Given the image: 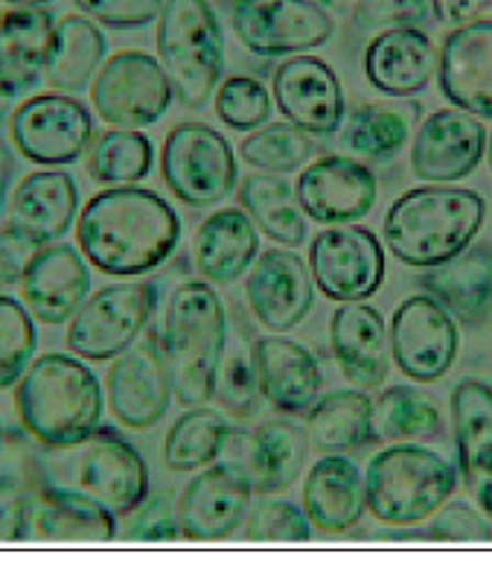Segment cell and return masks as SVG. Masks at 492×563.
Wrapping results in <instances>:
<instances>
[{"label":"cell","mask_w":492,"mask_h":563,"mask_svg":"<svg viewBox=\"0 0 492 563\" xmlns=\"http://www.w3.org/2000/svg\"><path fill=\"white\" fill-rule=\"evenodd\" d=\"M181 240V219L155 190L134 185L91 196L76 219V245L93 269L141 278L160 269Z\"/></svg>","instance_id":"obj_1"},{"label":"cell","mask_w":492,"mask_h":563,"mask_svg":"<svg viewBox=\"0 0 492 563\" xmlns=\"http://www.w3.org/2000/svg\"><path fill=\"white\" fill-rule=\"evenodd\" d=\"M30 485L79 496L114 517H128L149 496V467L137 446L114 427H93L59 446H38Z\"/></svg>","instance_id":"obj_2"},{"label":"cell","mask_w":492,"mask_h":563,"mask_svg":"<svg viewBox=\"0 0 492 563\" xmlns=\"http://www.w3.org/2000/svg\"><path fill=\"white\" fill-rule=\"evenodd\" d=\"M484 196L467 187L426 185L402 194L382 219L384 249L411 269H434L476 243Z\"/></svg>","instance_id":"obj_3"},{"label":"cell","mask_w":492,"mask_h":563,"mask_svg":"<svg viewBox=\"0 0 492 563\" xmlns=\"http://www.w3.org/2000/svg\"><path fill=\"white\" fill-rule=\"evenodd\" d=\"M227 347V310L210 280H185L164 310L160 351L172 397L181 406H208L216 397L219 365Z\"/></svg>","instance_id":"obj_4"},{"label":"cell","mask_w":492,"mask_h":563,"mask_svg":"<svg viewBox=\"0 0 492 563\" xmlns=\"http://www.w3.org/2000/svg\"><path fill=\"white\" fill-rule=\"evenodd\" d=\"M102 386L79 356L44 353L30 362L15 386V412L21 427L42 446L70 444L100 427Z\"/></svg>","instance_id":"obj_5"},{"label":"cell","mask_w":492,"mask_h":563,"mask_svg":"<svg viewBox=\"0 0 492 563\" xmlns=\"http://www.w3.org/2000/svg\"><path fill=\"white\" fill-rule=\"evenodd\" d=\"M458 488V467L432 446L396 441L376 453L365 473V494L373 520L409 529L428 520Z\"/></svg>","instance_id":"obj_6"},{"label":"cell","mask_w":492,"mask_h":563,"mask_svg":"<svg viewBox=\"0 0 492 563\" xmlns=\"http://www.w3.org/2000/svg\"><path fill=\"white\" fill-rule=\"evenodd\" d=\"M158 62L187 109L216 93L225 70V33L208 0H164L158 15Z\"/></svg>","instance_id":"obj_7"},{"label":"cell","mask_w":492,"mask_h":563,"mask_svg":"<svg viewBox=\"0 0 492 563\" xmlns=\"http://www.w3.org/2000/svg\"><path fill=\"white\" fill-rule=\"evenodd\" d=\"M158 310L155 280H123L85 298L67 324V351L88 362H114L146 333Z\"/></svg>","instance_id":"obj_8"},{"label":"cell","mask_w":492,"mask_h":563,"mask_svg":"<svg viewBox=\"0 0 492 563\" xmlns=\"http://www.w3.org/2000/svg\"><path fill=\"white\" fill-rule=\"evenodd\" d=\"M160 176L187 208H213L231 196L239 167L222 132L208 123H178L160 150Z\"/></svg>","instance_id":"obj_9"},{"label":"cell","mask_w":492,"mask_h":563,"mask_svg":"<svg viewBox=\"0 0 492 563\" xmlns=\"http://www.w3.org/2000/svg\"><path fill=\"white\" fill-rule=\"evenodd\" d=\"M227 12L236 38L259 59L301 56L335 33L333 12L315 0H227Z\"/></svg>","instance_id":"obj_10"},{"label":"cell","mask_w":492,"mask_h":563,"mask_svg":"<svg viewBox=\"0 0 492 563\" xmlns=\"http://www.w3.org/2000/svg\"><path fill=\"white\" fill-rule=\"evenodd\" d=\"M93 114L74 93H35L12 111L9 137L21 158L65 167L82 158L93 141Z\"/></svg>","instance_id":"obj_11"},{"label":"cell","mask_w":492,"mask_h":563,"mask_svg":"<svg viewBox=\"0 0 492 563\" xmlns=\"http://www.w3.org/2000/svg\"><path fill=\"white\" fill-rule=\"evenodd\" d=\"M176 100L167 70L141 51L114 53L91 82L97 118L114 129L155 126Z\"/></svg>","instance_id":"obj_12"},{"label":"cell","mask_w":492,"mask_h":563,"mask_svg":"<svg viewBox=\"0 0 492 563\" xmlns=\"http://www.w3.org/2000/svg\"><path fill=\"white\" fill-rule=\"evenodd\" d=\"M309 272L329 301H368L388 272L384 245L365 225L324 228L309 245Z\"/></svg>","instance_id":"obj_13"},{"label":"cell","mask_w":492,"mask_h":563,"mask_svg":"<svg viewBox=\"0 0 492 563\" xmlns=\"http://www.w3.org/2000/svg\"><path fill=\"white\" fill-rule=\"evenodd\" d=\"M393 365L409 379L437 383L458 360V319L432 295H411L388 324Z\"/></svg>","instance_id":"obj_14"},{"label":"cell","mask_w":492,"mask_h":563,"mask_svg":"<svg viewBox=\"0 0 492 563\" xmlns=\"http://www.w3.org/2000/svg\"><path fill=\"white\" fill-rule=\"evenodd\" d=\"M105 397L111 415L128 429H152L167 415L172 383L158 330L146 328V336L114 360L105 377Z\"/></svg>","instance_id":"obj_15"},{"label":"cell","mask_w":492,"mask_h":563,"mask_svg":"<svg viewBox=\"0 0 492 563\" xmlns=\"http://www.w3.org/2000/svg\"><path fill=\"white\" fill-rule=\"evenodd\" d=\"M277 111L309 135H335L347 118L342 79L317 56H289L271 76Z\"/></svg>","instance_id":"obj_16"},{"label":"cell","mask_w":492,"mask_h":563,"mask_svg":"<svg viewBox=\"0 0 492 563\" xmlns=\"http://www.w3.org/2000/svg\"><path fill=\"white\" fill-rule=\"evenodd\" d=\"M484 123L460 109H440L411 141V173L426 185H455L472 176L487 152Z\"/></svg>","instance_id":"obj_17"},{"label":"cell","mask_w":492,"mask_h":563,"mask_svg":"<svg viewBox=\"0 0 492 563\" xmlns=\"http://www.w3.org/2000/svg\"><path fill=\"white\" fill-rule=\"evenodd\" d=\"M298 202L321 225H350L373 211L379 185L373 169L353 155H321L301 169Z\"/></svg>","instance_id":"obj_18"},{"label":"cell","mask_w":492,"mask_h":563,"mask_svg":"<svg viewBox=\"0 0 492 563\" xmlns=\"http://www.w3.org/2000/svg\"><path fill=\"white\" fill-rule=\"evenodd\" d=\"M250 316L268 333H289L301 324L315 303V284L309 263L292 249H266L245 280Z\"/></svg>","instance_id":"obj_19"},{"label":"cell","mask_w":492,"mask_h":563,"mask_svg":"<svg viewBox=\"0 0 492 563\" xmlns=\"http://www.w3.org/2000/svg\"><path fill=\"white\" fill-rule=\"evenodd\" d=\"M437 82L455 109L492 120V18L455 26L443 38Z\"/></svg>","instance_id":"obj_20"},{"label":"cell","mask_w":492,"mask_h":563,"mask_svg":"<svg viewBox=\"0 0 492 563\" xmlns=\"http://www.w3.org/2000/svg\"><path fill=\"white\" fill-rule=\"evenodd\" d=\"M21 301L35 321L59 328L74 319L91 292V272L70 243L42 245L21 278Z\"/></svg>","instance_id":"obj_21"},{"label":"cell","mask_w":492,"mask_h":563,"mask_svg":"<svg viewBox=\"0 0 492 563\" xmlns=\"http://www.w3.org/2000/svg\"><path fill=\"white\" fill-rule=\"evenodd\" d=\"M254 490L243 479H236L222 462L208 464L204 471L178 496V526L181 538L199 543H216L231 538L245 522Z\"/></svg>","instance_id":"obj_22"},{"label":"cell","mask_w":492,"mask_h":563,"mask_svg":"<svg viewBox=\"0 0 492 563\" xmlns=\"http://www.w3.org/2000/svg\"><path fill=\"white\" fill-rule=\"evenodd\" d=\"M451 423L460 479L492 520V388L481 379L458 383L451 391Z\"/></svg>","instance_id":"obj_23"},{"label":"cell","mask_w":492,"mask_h":563,"mask_svg":"<svg viewBox=\"0 0 492 563\" xmlns=\"http://www.w3.org/2000/svg\"><path fill=\"white\" fill-rule=\"evenodd\" d=\"M437 74V51L426 30L393 26L382 30L365 47V76L391 100H411L432 85Z\"/></svg>","instance_id":"obj_24"},{"label":"cell","mask_w":492,"mask_h":563,"mask_svg":"<svg viewBox=\"0 0 492 563\" xmlns=\"http://www.w3.org/2000/svg\"><path fill=\"white\" fill-rule=\"evenodd\" d=\"M329 351L353 386L373 391L391 368V339L382 312L370 303H342L329 319Z\"/></svg>","instance_id":"obj_25"},{"label":"cell","mask_w":492,"mask_h":563,"mask_svg":"<svg viewBox=\"0 0 492 563\" xmlns=\"http://www.w3.org/2000/svg\"><path fill=\"white\" fill-rule=\"evenodd\" d=\"M79 211V187L59 167L35 169L12 187L7 225L18 228L35 245L59 243Z\"/></svg>","instance_id":"obj_26"},{"label":"cell","mask_w":492,"mask_h":563,"mask_svg":"<svg viewBox=\"0 0 492 563\" xmlns=\"http://www.w3.org/2000/svg\"><path fill=\"white\" fill-rule=\"evenodd\" d=\"M56 21L47 7H12L0 12V93L15 100L42 82L51 59Z\"/></svg>","instance_id":"obj_27"},{"label":"cell","mask_w":492,"mask_h":563,"mask_svg":"<svg viewBox=\"0 0 492 563\" xmlns=\"http://www.w3.org/2000/svg\"><path fill=\"white\" fill-rule=\"evenodd\" d=\"M259 395L283 415H303L321 397V368L306 345L268 333L257 336Z\"/></svg>","instance_id":"obj_28"},{"label":"cell","mask_w":492,"mask_h":563,"mask_svg":"<svg viewBox=\"0 0 492 563\" xmlns=\"http://www.w3.org/2000/svg\"><path fill=\"white\" fill-rule=\"evenodd\" d=\"M303 511L315 529L347 534L368 511L365 476L347 455H321L303 482Z\"/></svg>","instance_id":"obj_29"},{"label":"cell","mask_w":492,"mask_h":563,"mask_svg":"<svg viewBox=\"0 0 492 563\" xmlns=\"http://www.w3.org/2000/svg\"><path fill=\"white\" fill-rule=\"evenodd\" d=\"M423 292L437 298L467 328H481L492 316V249L469 245L458 257L420 275Z\"/></svg>","instance_id":"obj_30"},{"label":"cell","mask_w":492,"mask_h":563,"mask_svg":"<svg viewBox=\"0 0 492 563\" xmlns=\"http://www.w3.org/2000/svg\"><path fill=\"white\" fill-rule=\"evenodd\" d=\"M259 254V228L245 211H213L192 236V263L210 284H234Z\"/></svg>","instance_id":"obj_31"},{"label":"cell","mask_w":492,"mask_h":563,"mask_svg":"<svg viewBox=\"0 0 492 563\" xmlns=\"http://www.w3.org/2000/svg\"><path fill=\"white\" fill-rule=\"evenodd\" d=\"M309 446L317 455H347L376 441L373 400L365 391H329L309 406Z\"/></svg>","instance_id":"obj_32"},{"label":"cell","mask_w":492,"mask_h":563,"mask_svg":"<svg viewBox=\"0 0 492 563\" xmlns=\"http://www.w3.org/2000/svg\"><path fill=\"white\" fill-rule=\"evenodd\" d=\"M105 35L100 24L88 15H65L56 21L51 59H47V82L53 91L82 93L91 88L100 68L105 65Z\"/></svg>","instance_id":"obj_33"},{"label":"cell","mask_w":492,"mask_h":563,"mask_svg":"<svg viewBox=\"0 0 492 563\" xmlns=\"http://www.w3.org/2000/svg\"><path fill=\"white\" fill-rule=\"evenodd\" d=\"M417 114V102H368L344 118L338 143L353 158L391 161L411 141Z\"/></svg>","instance_id":"obj_34"},{"label":"cell","mask_w":492,"mask_h":563,"mask_svg":"<svg viewBox=\"0 0 492 563\" xmlns=\"http://www.w3.org/2000/svg\"><path fill=\"white\" fill-rule=\"evenodd\" d=\"M243 211L254 219L259 234L275 240L277 245L298 249L306 240V213H303L294 185L271 173H250L236 187Z\"/></svg>","instance_id":"obj_35"},{"label":"cell","mask_w":492,"mask_h":563,"mask_svg":"<svg viewBox=\"0 0 492 563\" xmlns=\"http://www.w3.org/2000/svg\"><path fill=\"white\" fill-rule=\"evenodd\" d=\"M33 534L56 543H102L118 534V517L100 505L51 488H33Z\"/></svg>","instance_id":"obj_36"},{"label":"cell","mask_w":492,"mask_h":563,"mask_svg":"<svg viewBox=\"0 0 492 563\" xmlns=\"http://www.w3.org/2000/svg\"><path fill=\"white\" fill-rule=\"evenodd\" d=\"M236 324L227 330V347L219 365L216 397L227 412L245 421L259 406V374H257V336L250 333V321L239 307L234 310Z\"/></svg>","instance_id":"obj_37"},{"label":"cell","mask_w":492,"mask_h":563,"mask_svg":"<svg viewBox=\"0 0 492 563\" xmlns=\"http://www.w3.org/2000/svg\"><path fill=\"white\" fill-rule=\"evenodd\" d=\"M155 146L141 129H114L93 135L85 169L97 185H137L152 173Z\"/></svg>","instance_id":"obj_38"},{"label":"cell","mask_w":492,"mask_h":563,"mask_svg":"<svg viewBox=\"0 0 492 563\" xmlns=\"http://www.w3.org/2000/svg\"><path fill=\"white\" fill-rule=\"evenodd\" d=\"M376 441H434L443 435V415L432 397L411 386H391L373 400Z\"/></svg>","instance_id":"obj_39"},{"label":"cell","mask_w":492,"mask_h":563,"mask_svg":"<svg viewBox=\"0 0 492 563\" xmlns=\"http://www.w3.org/2000/svg\"><path fill=\"white\" fill-rule=\"evenodd\" d=\"M231 423L222 412L210 406H190L167 432L164 462L169 471H201L219 459Z\"/></svg>","instance_id":"obj_40"},{"label":"cell","mask_w":492,"mask_h":563,"mask_svg":"<svg viewBox=\"0 0 492 563\" xmlns=\"http://www.w3.org/2000/svg\"><path fill=\"white\" fill-rule=\"evenodd\" d=\"M315 150V135H309V132H303L301 126H294L289 120L254 129L239 143V155H243L245 164H250L259 173H271V176L301 173L312 161Z\"/></svg>","instance_id":"obj_41"},{"label":"cell","mask_w":492,"mask_h":563,"mask_svg":"<svg viewBox=\"0 0 492 563\" xmlns=\"http://www.w3.org/2000/svg\"><path fill=\"white\" fill-rule=\"evenodd\" d=\"M38 333L33 312L12 295H0V391L18 386L33 362Z\"/></svg>","instance_id":"obj_42"},{"label":"cell","mask_w":492,"mask_h":563,"mask_svg":"<svg viewBox=\"0 0 492 563\" xmlns=\"http://www.w3.org/2000/svg\"><path fill=\"white\" fill-rule=\"evenodd\" d=\"M254 429H257L262 450H266L268 490L271 494L289 490L301 476L306 455L312 453L306 429L292 421H266Z\"/></svg>","instance_id":"obj_43"},{"label":"cell","mask_w":492,"mask_h":563,"mask_svg":"<svg viewBox=\"0 0 492 563\" xmlns=\"http://www.w3.org/2000/svg\"><path fill=\"white\" fill-rule=\"evenodd\" d=\"M216 118L234 132H254L271 118V93L254 76L234 74L222 79L213 93Z\"/></svg>","instance_id":"obj_44"},{"label":"cell","mask_w":492,"mask_h":563,"mask_svg":"<svg viewBox=\"0 0 492 563\" xmlns=\"http://www.w3.org/2000/svg\"><path fill=\"white\" fill-rule=\"evenodd\" d=\"M243 534L254 543H306L312 538V522L301 505L271 499V494H266L250 503Z\"/></svg>","instance_id":"obj_45"},{"label":"cell","mask_w":492,"mask_h":563,"mask_svg":"<svg viewBox=\"0 0 492 563\" xmlns=\"http://www.w3.org/2000/svg\"><path fill=\"white\" fill-rule=\"evenodd\" d=\"M216 462H222L227 471L234 473L236 479H243L254 496H266L268 490V462L262 441H259L257 429L248 427H231L222 444Z\"/></svg>","instance_id":"obj_46"},{"label":"cell","mask_w":492,"mask_h":563,"mask_svg":"<svg viewBox=\"0 0 492 563\" xmlns=\"http://www.w3.org/2000/svg\"><path fill=\"white\" fill-rule=\"evenodd\" d=\"M432 18V0H356L353 24L359 33H382L393 26H420Z\"/></svg>","instance_id":"obj_47"},{"label":"cell","mask_w":492,"mask_h":563,"mask_svg":"<svg viewBox=\"0 0 492 563\" xmlns=\"http://www.w3.org/2000/svg\"><path fill=\"white\" fill-rule=\"evenodd\" d=\"M426 538L443 543H487L492 540V522L469 503H446L432 514Z\"/></svg>","instance_id":"obj_48"},{"label":"cell","mask_w":492,"mask_h":563,"mask_svg":"<svg viewBox=\"0 0 492 563\" xmlns=\"http://www.w3.org/2000/svg\"><path fill=\"white\" fill-rule=\"evenodd\" d=\"M76 9L109 30H143L158 21L164 0H74Z\"/></svg>","instance_id":"obj_49"},{"label":"cell","mask_w":492,"mask_h":563,"mask_svg":"<svg viewBox=\"0 0 492 563\" xmlns=\"http://www.w3.org/2000/svg\"><path fill=\"white\" fill-rule=\"evenodd\" d=\"M33 534V490L18 479H0V543H21Z\"/></svg>","instance_id":"obj_50"},{"label":"cell","mask_w":492,"mask_h":563,"mask_svg":"<svg viewBox=\"0 0 492 563\" xmlns=\"http://www.w3.org/2000/svg\"><path fill=\"white\" fill-rule=\"evenodd\" d=\"M132 520L125 526L128 540H178L181 526H178V511L172 508L169 496H146V503L137 511L128 514Z\"/></svg>","instance_id":"obj_51"},{"label":"cell","mask_w":492,"mask_h":563,"mask_svg":"<svg viewBox=\"0 0 492 563\" xmlns=\"http://www.w3.org/2000/svg\"><path fill=\"white\" fill-rule=\"evenodd\" d=\"M42 245H35L30 236H24L18 228H0V289L21 284L26 266L33 263L35 252Z\"/></svg>","instance_id":"obj_52"},{"label":"cell","mask_w":492,"mask_h":563,"mask_svg":"<svg viewBox=\"0 0 492 563\" xmlns=\"http://www.w3.org/2000/svg\"><path fill=\"white\" fill-rule=\"evenodd\" d=\"M487 9H492V0H432L434 21L449 26V30L472 24V21L484 15Z\"/></svg>","instance_id":"obj_53"},{"label":"cell","mask_w":492,"mask_h":563,"mask_svg":"<svg viewBox=\"0 0 492 563\" xmlns=\"http://www.w3.org/2000/svg\"><path fill=\"white\" fill-rule=\"evenodd\" d=\"M15 152L9 150L7 141H0V219L9 211V196H12V181H15Z\"/></svg>","instance_id":"obj_54"},{"label":"cell","mask_w":492,"mask_h":563,"mask_svg":"<svg viewBox=\"0 0 492 563\" xmlns=\"http://www.w3.org/2000/svg\"><path fill=\"white\" fill-rule=\"evenodd\" d=\"M315 3H321L326 12H347V7H353L356 0H315Z\"/></svg>","instance_id":"obj_55"},{"label":"cell","mask_w":492,"mask_h":563,"mask_svg":"<svg viewBox=\"0 0 492 563\" xmlns=\"http://www.w3.org/2000/svg\"><path fill=\"white\" fill-rule=\"evenodd\" d=\"M9 118H12V109H9V97L0 93V141H3V129H7Z\"/></svg>","instance_id":"obj_56"},{"label":"cell","mask_w":492,"mask_h":563,"mask_svg":"<svg viewBox=\"0 0 492 563\" xmlns=\"http://www.w3.org/2000/svg\"><path fill=\"white\" fill-rule=\"evenodd\" d=\"M9 7H47L51 0H7Z\"/></svg>","instance_id":"obj_57"},{"label":"cell","mask_w":492,"mask_h":563,"mask_svg":"<svg viewBox=\"0 0 492 563\" xmlns=\"http://www.w3.org/2000/svg\"><path fill=\"white\" fill-rule=\"evenodd\" d=\"M487 152H490V169H492V135H490V141H487Z\"/></svg>","instance_id":"obj_58"},{"label":"cell","mask_w":492,"mask_h":563,"mask_svg":"<svg viewBox=\"0 0 492 563\" xmlns=\"http://www.w3.org/2000/svg\"><path fill=\"white\" fill-rule=\"evenodd\" d=\"M0 446H3V432H0Z\"/></svg>","instance_id":"obj_59"}]
</instances>
